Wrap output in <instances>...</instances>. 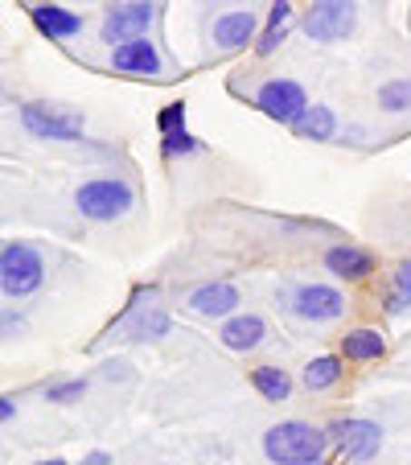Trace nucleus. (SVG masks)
Returning a JSON list of instances; mask_svg holds the SVG:
<instances>
[{"label":"nucleus","instance_id":"nucleus-1","mask_svg":"<svg viewBox=\"0 0 411 465\" xmlns=\"http://www.w3.org/2000/svg\"><path fill=\"white\" fill-rule=\"evenodd\" d=\"M263 453L276 465H317L325 453V432L305 420H284L276 429H268Z\"/></svg>","mask_w":411,"mask_h":465},{"label":"nucleus","instance_id":"nucleus-2","mask_svg":"<svg viewBox=\"0 0 411 465\" xmlns=\"http://www.w3.org/2000/svg\"><path fill=\"white\" fill-rule=\"evenodd\" d=\"M132 203H136V193H132V185L120 182V177H95V182H83L79 193H74L79 214H87V219H95V223L123 219V214L132 211Z\"/></svg>","mask_w":411,"mask_h":465},{"label":"nucleus","instance_id":"nucleus-3","mask_svg":"<svg viewBox=\"0 0 411 465\" xmlns=\"http://www.w3.org/2000/svg\"><path fill=\"white\" fill-rule=\"evenodd\" d=\"M45 281V263L42 255L34 252L29 243H5V252H0V289H5V297H29V292H37Z\"/></svg>","mask_w":411,"mask_h":465},{"label":"nucleus","instance_id":"nucleus-4","mask_svg":"<svg viewBox=\"0 0 411 465\" xmlns=\"http://www.w3.org/2000/svg\"><path fill=\"white\" fill-rule=\"evenodd\" d=\"M21 120L34 132L37 141H79L83 136V112L74 107H58V104H25Z\"/></svg>","mask_w":411,"mask_h":465},{"label":"nucleus","instance_id":"nucleus-5","mask_svg":"<svg viewBox=\"0 0 411 465\" xmlns=\"http://www.w3.org/2000/svg\"><path fill=\"white\" fill-rule=\"evenodd\" d=\"M255 107L280 124H297L300 115L308 112V95H305V87L292 79H268L255 91Z\"/></svg>","mask_w":411,"mask_h":465},{"label":"nucleus","instance_id":"nucleus-6","mask_svg":"<svg viewBox=\"0 0 411 465\" xmlns=\"http://www.w3.org/2000/svg\"><path fill=\"white\" fill-rule=\"evenodd\" d=\"M354 29V5H341V0H321L305 13V34L313 42H341V37Z\"/></svg>","mask_w":411,"mask_h":465},{"label":"nucleus","instance_id":"nucleus-7","mask_svg":"<svg viewBox=\"0 0 411 465\" xmlns=\"http://www.w3.org/2000/svg\"><path fill=\"white\" fill-rule=\"evenodd\" d=\"M329 437L338 440V449L350 461H367L370 453H378V440H383V429L370 420H333Z\"/></svg>","mask_w":411,"mask_h":465},{"label":"nucleus","instance_id":"nucleus-8","mask_svg":"<svg viewBox=\"0 0 411 465\" xmlns=\"http://www.w3.org/2000/svg\"><path fill=\"white\" fill-rule=\"evenodd\" d=\"M149 25H152V5H115L103 21V42H112V50H115L123 42L144 37Z\"/></svg>","mask_w":411,"mask_h":465},{"label":"nucleus","instance_id":"nucleus-9","mask_svg":"<svg viewBox=\"0 0 411 465\" xmlns=\"http://www.w3.org/2000/svg\"><path fill=\"white\" fill-rule=\"evenodd\" d=\"M292 309L300 317H308V322H333V317L346 313V297L338 289H329V284H305L292 297Z\"/></svg>","mask_w":411,"mask_h":465},{"label":"nucleus","instance_id":"nucleus-10","mask_svg":"<svg viewBox=\"0 0 411 465\" xmlns=\"http://www.w3.org/2000/svg\"><path fill=\"white\" fill-rule=\"evenodd\" d=\"M112 66L128 74H157L161 71V54L149 37H136V42H123L112 50Z\"/></svg>","mask_w":411,"mask_h":465},{"label":"nucleus","instance_id":"nucleus-11","mask_svg":"<svg viewBox=\"0 0 411 465\" xmlns=\"http://www.w3.org/2000/svg\"><path fill=\"white\" fill-rule=\"evenodd\" d=\"M235 305H239V289L235 284H222V281L201 284V289L190 292V309L201 317H227V313H235Z\"/></svg>","mask_w":411,"mask_h":465},{"label":"nucleus","instance_id":"nucleus-12","mask_svg":"<svg viewBox=\"0 0 411 465\" xmlns=\"http://www.w3.org/2000/svg\"><path fill=\"white\" fill-rule=\"evenodd\" d=\"M29 17H34V25L42 29L50 42H62V37H74L83 29V17L71 9H58V5H34L29 9Z\"/></svg>","mask_w":411,"mask_h":465},{"label":"nucleus","instance_id":"nucleus-13","mask_svg":"<svg viewBox=\"0 0 411 465\" xmlns=\"http://www.w3.org/2000/svg\"><path fill=\"white\" fill-rule=\"evenodd\" d=\"M219 338L227 351H255V346L268 338V325H263V317H255V313H239L222 325Z\"/></svg>","mask_w":411,"mask_h":465},{"label":"nucleus","instance_id":"nucleus-14","mask_svg":"<svg viewBox=\"0 0 411 465\" xmlns=\"http://www.w3.org/2000/svg\"><path fill=\"white\" fill-rule=\"evenodd\" d=\"M251 37H255V13H247V9L222 13V17L214 21V42H219V50H243Z\"/></svg>","mask_w":411,"mask_h":465},{"label":"nucleus","instance_id":"nucleus-15","mask_svg":"<svg viewBox=\"0 0 411 465\" xmlns=\"http://www.w3.org/2000/svg\"><path fill=\"white\" fill-rule=\"evenodd\" d=\"M325 268L333 276H341V281H362V276L375 272V260L362 247H329L325 252Z\"/></svg>","mask_w":411,"mask_h":465},{"label":"nucleus","instance_id":"nucleus-16","mask_svg":"<svg viewBox=\"0 0 411 465\" xmlns=\"http://www.w3.org/2000/svg\"><path fill=\"white\" fill-rule=\"evenodd\" d=\"M383 351H387V342H383V334L378 330H350V334L341 338V354L346 359H354V362H370V359H383Z\"/></svg>","mask_w":411,"mask_h":465},{"label":"nucleus","instance_id":"nucleus-17","mask_svg":"<svg viewBox=\"0 0 411 465\" xmlns=\"http://www.w3.org/2000/svg\"><path fill=\"white\" fill-rule=\"evenodd\" d=\"M333 128H338V120H333V112L321 104H313L297 124H292V132H297L300 141H329Z\"/></svg>","mask_w":411,"mask_h":465},{"label":"nucleus","instance_id":"nucleus-18","mask_svg":"<svg viewBox=\"0 0 411 465\" xmlns=\"http://www.w3.org/2000/svg\"><path fill=\"white\" fill-rule=\"evenodd\" d=\"M123 322H132V338H136V342H149V338L169 334V317L161 313V309H149V313H144L141 305H132Z\"/></svg>","mask_w":411,"mask_h":465},{"label":"nucleus","instance_id":"nucleus-19","mask_svg":"<svg viewBox=\"0 0 411 465\" xmlns=\"http://www.w3.org/2000/svg\"><path fill=\"white\" fill-rule=\"evenodd\" d=\"M251 383H255V391H259L263 400H271V404H280V400H289L292 395V379L284 375L280 367H255Z\"/></svg>","mask_w":411,"mask_h":465},{"label":"nucleus","instance_id":"nucleus-20","mask_svg":"<svg viewBox=\"0 0 411 465\" xmlns=\"http://www.w3.org/2000/svg\"><path fill=\"white\" fill-rule=\"evenodd\" d=\"M289 17H292V5H289V0L271 5V13H268V29L259 34L255 50H259V54H271V50H276V45L284 42V25H289Z\"/></svg>","mask_w":411,"mask_h":465},{"label":"nucleus","instance_id":"nucleus-21","mask_svg":"<svg viewBox=\"0 0 411 465\" xmlns=\"http://www.w3.org/2000/svg\"><path fill=\"white\" fill-rule=\"evenodd\" d=\"M341 379V359H329V354H325V359H313L305 367V387L308 391H325V387H333Z\"/></svg>","mask_w":411,"mask_h":465},{"label":"nucleus","instance_id":"nucleus-22","mask_svg":"<svg viewBox=\"0 0 411 465\" xmlns=\"http://www.w3.org/2000/svg\"><path fill=\"white\" fill-rule=\"evenodd\" d=\"M378 107L383 112H407L411 107V79H391L378 87Z\"/></svg>","mask_w":411,"mask_h":465},{"label":"nucleus","instance_id":"nucleus-23","mask_svg":"<svg viewBox=\"0 0 411 465\" xmlns=\"http://www.w3.org/2000/svg\"><path fill=\"white\" fill-rule=\"evenodd\" d=\"M193 149H198V141H193V136H190L185 128L169 132L165 144H161V153H165V157H177V153H193Z\"/></svg>","mask_w":411,"mask_h":465},{"label":"nucleus","instance_id":"nucleus-24","mask_svg":"<svg viewBox=\"0 0 411 465\" xmlns=\"http://www.w3.org/2000/svg\"><path fill=\"white\" fill-rule=\"evenodd\" d=\"M83 391H87V383H83V379H71V383H58V387H50V404H71V400H79Z\"/></svg>","mask_w":411,"mask_h":465},{"label":"nucleus","instance_id":"nucleus-25","mask_svg":"<svg viewBox=\"0 0 411 465\" xmlns=\"http://www.w3.org/2000/svg\"><path fill=\"white\" fill-rule=\"evenodd\" d=\"M161 132H165V136H169V132H177V128H181V124H185V107L181 104H173V107H165V112H161Z\"/></svg>","mask_w":411,"mask_h":465},{"label":"nucleus","instance_id":"nucleus-26","mask_svg":"<svg viewBox=\"0 0 411 465\" xmlns=\"http://www.w3.org/2000/svg\"><path fill=\"white\" fill-rule=\"evenodd\" d=\"M395 292H403V297L411 301V260L399 263V272H395Z\"/></svg>","mask_w":411,"mask_h":465},{"label":"nucleus","instance_id":"nucleus-27","mask_svg":"<svg viewBox=\"0 0 411 465\" xmlns=\"http://www.w3.org/2000/svg\"><path fill=\"white\" fill-rule=\"evenodd\" d=\"M407 305H411V301L403 297V292H391V301H387V309H391V313H403Z\"/></svg>","mask_w":411,"mask_h":465},{"label":"nucleus","instance_id":"nucleus-28","mask_svg":"<svg viewBox=\"0 0 411 465\" xmlns=\"http://www.w3.org/2000/svg\"><path fill=\"white\" fill-rule=\"evenodd\" d=\"M0 420H13V400H9V395L0 400Z\"/></svg>","mask_w":411,"mask_h":465},{"label":"nucleus","instance_id":"nucleus-29","mask_svg":"<svg viewBox=\"0 0 411 465\" xmlns=\"http://www.w3.org/2000/svg\"><path fill=\"white\" fill-rule=\"evenodd\" d=\"M13 330H21V317L9 313V317H5V334H13Z\"/></svg>","mask_w":411,"mask_h":465},{"label":"nucleus","instance_id":"nucleus-30","mask_svg":"<svg viewBox=\"0 0 411 465\" xmlns=\"http://www.w3.org/2000/svg\"><path fill=\"white\" fill-rule=\"evenodd\" d=\"M83 465H107V453H91V457H87V461H83Z\"/></svg>","mask_w":411,"mask_h":465},{"label":"nucleus","instance_id":"nucleus-31","mask_svg":"<svg viewBox=\"0 0 411 465\" xmlns=\"http://www.w3.org/2000/svg\"><path fill=\"white\" fill-rule=\"evenodd\" d=\"M37 465H66V461H58V457H54V461H37Z\"/></svg>","mask_w":411,"mask_h":465}]
</instances>
